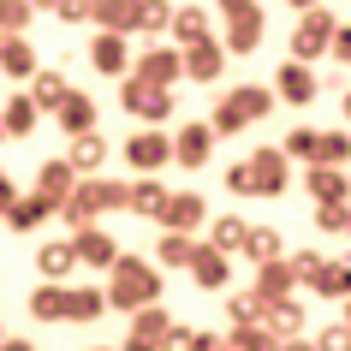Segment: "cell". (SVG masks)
<instances>
[{"label":"cell","instance_id":"obj_49","mask_svg":"<svg viewBox=\"0 0 351 351\" xmlns=\"http://www.w3.org/2000/svg\"><path fill=\"white\" fill-rule=\"evenodd\" d=\"M54 12H60L66 24H84V19H90V0H60Z\"/></svg>","mask_w":351,"mask_h":351},{"label":"cell","instance_id":"obj_64","mask_svg":"<svg viewBox=\"0 0 351 351\" xmlns=\"http://www.w3.org/2000/svg\"><path fill=\"white\" fill-rule=\"evenodd\" d=\"M346 232H351V226H346Z\"/></svg>","mask_w":351,"mask_h":351},{"label":"cell","instance_id":"obj_63","mask_svg":"<svg viewBox=\"0 0 351 351\" xmlns=\"http://www.w3.org/2000/svg\"><path fill=\"white\" fill-rule=\"evenodd\" d=\"M0 137H6V131H0Z\"/></svg>","mask_w":351,"mask_h":351},{"label":"cell","instance_id":"obj_13","mask_svg":"<svg viewBox=\"0 0 351 351\" xmlns=\"http://www.w3.org/2000/svg\"><path fill=\"white\" fill-rule=\"evenodd\" d=\"M90 66L101 77H125L131 72V36H108V30H101V36L90 42Z\"/></svg>","mask_w":351,"mask_h":351},{"label":"cell","instance_id":"obj_46","mask_svg":"<svg viewBox=\"0 0 351 351\" xmlns=\"http://www.w3.org/2000/svg\"><path fill=\"white\" fill-rule=\"evenodd\" d=\"M310 346H315V351H351V328H346V322H328Z\"/></svg>","mask_w":351,"mask_h":351},{"label":"cell","instance_id":"obj_4","mask_svg":"<svg viewBox=\"0 0 351 351\" xmlns=\"http://www.w3.org/2000/svg\"><path fill=\"white\" fill-rule=\"evenodd\" d=\"M131 77H143V84H161V90H173V84L185 77V60H179V48H173V42H149L143 54H131Z\"/></svg>","mask_w":351,"mask_h":351},{"label":"cell","instance_id":"obj_52","mask_svg":"<svg viewBox=\"0 0 351 351\" xmlns=\"http://www.w3.org/2000/svg\"><path fill=\"white\" fill-rule=\"evenodd\" d=\"M119 351H161V339H143V333H125V346Z\"/></svg>","mask_w":351,"mask_h":351},{"label":"cell","instance_id":"obj_59","mask_svg":"<svg viewBox=\"0 0 351 351\" xmlns=\"http://www.w3.org/2000/svg\"><path fill=\"white\" fill-rule=\"evenodd\" d=\"M339 322H346V328H351V298H346V315H339Z\"/></svg>","mask_w":351,"mask_h":351},{"label":"cell","instance_id":"obj_43","mask_svg":"<svg viewBox=\"0 0 351 351\" xmlns=\"http://www.w3.org/2000/svg\"><path fill=\"white\" fill-rule=\"evenodd\" d=\"M262 315V298L256 292H239V298H226V322L239 328V322H256Z\"/></svg>","mask_w":351,"mask_h":351},{"label":"cell","instance_id":"obj_12","mask_svg":"<svg viewBox=\"0 0 351 351\" xmlns=\"http://www.w3.org/2000/svg\"><path fill=\"white\" fill-rule=\"evenodd\" d=\"M179 60H185V77H191V84H221V72H226V48L215 36L197 42V48H179Z\"/></svg>","mask_w":351,"mask_h":351},{"label":"cell","instance_id":"obj_39","mask_svg":"<svg viewBox=\"0 0 351 351\" xmlns=\"http://www.w3.org/2000/svg\"><path fill=\"white\" fill-rule=\"evenodd\" d=\"M280 155H286V161H315V131L310 125H292V131H286V143H280Z\"/></svg>","mask_w":351,"mask_h":351},{"label":"cell","instance_id":"obj_20","mask_svg":"<svg viewBox=\"0 0 351 351\" xmlns=\"http://www.w3.org/2000/svg\"><path fill=\"white\" fill-rule=\"evenodd\" d=\"M167 36L179 42V48H197V42H208V6H173Z\"/></svg>","mask_w":351,"mask_h":351},{"label":"cell","instance_id":"obj_11","mask_svg":"<svg viewBox=\"0 0 351 351\" xmlns=\"http://www.w3.org/2000/svg\"><path fill=\"white\" fill-rule=\"evenodd\" d=\"M191 280H197V292H226L232 256H221V250H208V244L197 239V250H191Z\"/></svg>","mask_w":351,"mask_h":351},{"label":"cell","instance_id":"obj_50","mask_svg":"<svg viewBox=\"0 0 351 351\" xmlns=\"http://www.w3.org/2000/svg\"><path fill=\"white\" fill-rule=\"evenodd\" d=\"M19 203V179H12V173H6V167H0V215H6V208Z\"/></svg>","mask_w":351,"mask_h":351},{"label":"cell","instance_id":"obj_24","mask_svg":"<svg viewBox=\"0 0 351 351\" xmlns=\"http://www.w3.org/2000/svg\"><path fill=\"white\" fill-rule=\"evenodd\" d=\"M54 119H60V131H66V137H84V131H95V101H90L84 90H72L66 101H60Z\"/></svg>","mask_w":351,"mask_h":351},{"label":"cell","instance_id":"obj_17","mask_svg":"<svg viewBox=\"0 0 351 351\" xmlns=\"http://www.w3.org/2000/svg\"><path fill=\"white\" fill-rule=\"evenodd\" d=\"M72 256H77V268H101V274H108L119 250H113V239L101 232V226H84V232L72 239Z\"/></svg>","mask_w":351,"mask_h":351},{"label":"cell","instance_id":"obj_47","mask_svg":"<svg viewBox=\"0 0 351 351\" xmlns=\"http://www.w3.org/2000/svg\"><path fill=\"white\" fill-rule=\"evenodd\" d=\"M226 191H232V197H256V185H250V167H244V161L226 167Z\"/></svg>","mask_w":351,"mask_h":351},{"label":"cell","instance_id":"obj_33","mask_svg":"<svg viewBox=\"0 0 351 351\" xmlns=\"http://www.w3.org/2000/svg\"><path fill=\"white\" fill-rule=\"evenodd\" d=\"M239 250H244L250 262H256V268H262V262H280V256H286V244H280V232H274V226H250Z\"/></svg>","mask_w":351,"mask_h":351},{"label":"cell","instance_id":"obj_44","mask_svg":"<svg viewBox=\"0 0 351 351\" xmlns=\"http://www.w3.org/2000/svg\"><path fill=\"white\" fill-rule=\"evenodd\" d=\"M208 131H215V137H239V131H244V113L232 108V101H221L215 119H208Z\"/></svg>","mask_w":351,"mask_h":351},{"label":"cell","instance_id":"obj_30","mask_svg":"<svg viewBox=\"0 0 351 351\" xmlns=\"http://www.w3.org/2000/svg\"><path fill=\"white\" fill-rule=\"evenodd\" d=\"M101 310H108L101 286H66V322H101Z\"/></svg>","mask_w":351,"mask_h":351},{"label":"cell","instance_id":"obj_60","mask_svg":"<svg viewBox=\"0 0 351 351\" xmlns=\"http://www.w3.org/2000/svg\"><path fill=\"white\" fill-rule=\"evenodd\" d=\"M0 339H6V328H0Z\"/></svg>","mask_w":351,"mask_h":351},{"label":"cell","instance_id":"obj_57","mask_svg":"<svg viewBox=\"0 0 351 351\" xmlns=\"http://www.w3.org/2000/svg\"><path fill=\"white\" fill-rule=\"evenodd\" d=\"M339 113H346V125H351V90H346V95H339Z\"/></svg>","mask_w":351,"mask_h":351},{"label":"cell","instance_id":"obj_18","mask_svg":"<svg viewBox=\"0 0 351 351\" xmlns=\"http://www.w3.org/2000/svg\"><path fill=\"white\" fill-rule=\"evenodd\" d=\"M66 95H72V77L54 72V66H42V72L30 77V101H36V113H60Z\"/></svg>","mask_w":351,"mask_h":351},{"label":"cell","instance_id":"obj_31","mask_svg":"<svg viewBox=\"0 0 351 351\" xmlns=\"http://www.w3.org/2000/svg\"><path fill=\"white\" fill-rule=\"evenodd\" d=\"M310 167H351V131H315V161Z\"/></svg>","mask_w":351,"mask_h":351},{"label":"cell","instance_id":"obj_42","mask_svg":"<svg viewBox=\"0 0 351 351\" xmlns=\"http://www.w3.org/2000/svg\"><path fill=\"white\" fill-rule=\"evenodd\" d=\"M322 262H328L322 250H298V256H286V268H292V280H298V286H310V280L322 274Z\"/></svg>","mask_w":351,"mask_h":351},{"label":"cell","instance_id":"obj_55","mask_svg":"<svg viewBox=\"0 0 351 351\" xmlns=\"http://www.w3.org/2000/svg\"><path fill=\"white\" fill-rule=\"evenodd\" d=\"M0 351H36L30 339H0Z\"/></svg>","mask_w":351,"mask_h":351},{"label":"cell","instance_id":"obj_29","mask_svg":"<svg viewBox=\"0 0 351 351\" xmlns=\"http://www.w3.org/2000/svg\"><path fill=\"white\" fill-rule=\"evenodd\" d=\"M125 208H131V215H149V221H161V208H167V185H161V179H137V185H125Z\"/></svg>","mask_w":351,"mask_h":351},{"label":"cell","instance_id":"obj_58","mask_svg":"<svg viewBox=\"0 0 351 351\" xmlns=\"http://www.w3.org/2000/svg\"><path fill=\"white\" fill-rule=\"evenodd\" d=\"M36 6H42V12H54V6H60V0H30V12H36Z\"/></svg>","mask_w":351,"mask_h":351},{"label":"cell","instance_id":"obj_48","mask_svg":"<svg viewBox=\"0 0 351 351\" xmlns=\"http://www.w3.org/2000/svg\"><path fill=\"white\" fill-rule=\"evenodd\" d=\"M328 54L339 60V66H351V24H339V30H333V42H328Z\"/></svg>","mask_w":351,"mask_h":351},{"label":"cell","instance_id":"obj_51","mask_svg":"<svg viewBox=\"0 0 351 351\" xmlns=\"http://www.w3.org/2000/svg\"><path fill=\"white\" fill-rule=\"evenodd\" d=\"M185 351H226V339H221V333H191Z\"/></svg>","mask_w":351,"mask_h":351},{"label":"cell","instance_id":"obj_23","mask_svg":"<svg viewBox=\"0 0 351 351\" xmlns=\"http://www.w3.org/2000/svg\"><path fill=\"white\" fill-rule=\"evenodd\" d=\"M42 125V113H36V101H30V95H6V108H0V131H6V137H30V131Z\"/></svg>","mask_w":351,"mask_h":351},{"label":"cell","instance_id":"obj_41","mask_svg":"<svg viewBox=\"0 0 351 351\" xmlns=\"http://www.w3.org/2000/svg\"><path fill=\"white\" fill-rule=\"evenodd\" d=\"M167 328H173V315H167L161 304L137 310V322H131V333H143V339H167Z\"/></svg>","mask_w":351,"mask_h":351},{"label":"cell","instance_id":"obj_36","mask_svg":"<svg viewBox=\"0 0 351 351\" xmlns=\"http://www.w3.org/2000/svg\"><path fill=\"white\" fill-rule=\"evenodd\" d=\"M191 250H197L191 232H161V239H155V262H161V268H191Z\"/></svg>","mask_w":351,"mask_h":351},{"label":"cell","instance_id":"obj_34","mask_svg":"<svg viewBox=\"0 0 351 351\" xmlns=\"http://www.w3.org/2000/svg\"><path fill=\"white\" fill-rule=\"evenodd\" d=\"M36 268H42V274H48V280L60 286V280H66V274L77 268V256H72V239H54V244H42V250H36Z\"/></svg>","mask_w":351,"mask_h":351},{"label":"cell","instance_id":"obj_3","mask_svg":"<svg viewBox=\"0 0 351 351\" xmlns=\"http://www.w3.org/2000/svg\"><path fill=\"white\" fill-rule=\"evenodd\" d=\"M333 30H339V19L328 12V0H322V6H310V12H298V30H292V60H298V66H310L315 54H328Z\"/></svg>","mask_w":351,"mask_h":351},{"label":"cell","instance_id":"obj_35","mask_svg":"<svg viewBox=\"0 0 351 351\" xmlns=\"http://www.w3.org/2000/svg\"><path fill=\"white\" fill-rule=\"evenodd\" d=\"M167 24H173V6H167V0H137L131 36H167Z\"/></svg>","mask_w":351,"mask_h":351},{"label":"cell","instance_id":"obj_8","mask_svg":"<svg viewBox=\"0 0 351 351\" xmlns=\"http://www.w3.org/2000/svg\"><path fill=\"white\" fill-rule=\"evenodd\" d=\"M244 167H250V185H256V197H280V191L292 185V161H286L280 149H256Z\"/></svg>","mask_w":351,"mask_h":351},{"label":"cell","instance_id":"obj_14","mask_svg":"<svg viewBox=\"0 0 351 351\" xmlns=\"http://www.w3.org/2000/svg\"><path fill=\"white\" fill-rule=\"evenodd\" d=\"M256 322H262L268 333H274V339H298L310 315H304V304H298V298H274V304H262V315H256Z\"/></svg>","mask_w":351,"mask_h":351},{"label":"cell","instance_id":"obj_2","mask_svg":"<svg viewBox=\"0 0 351 351\" xmlns=\"http://www.w3.org/2000/svg\"><path fill=\"white\" fill-rule=\"evenodd\" d=\"M119 108H125L131 119H143V125H167V119H173V90L143 84V77H125V84H119Z\"/></svg>","mask_w":351,"mask_h":351},{"label":"cell","instance_id":"obj_26","mask_svg":"<svg viewBox=\"0 0 351 351\" xmlns=\"http://www.w3.org/2000/svg\"><path fill=\"white\" fill-rule=\"evenodd\" d=\"M226 101L244 113V125H256V119H268V113H274V90H268V84H239Z\"/></svg>","mask_w":351,"mask_h":351},{"label":"cell","instance_id":"obj_1","mask_svg":"<svg viewBox=\"0 0 351 351\" xmlns=\"http://www.w3.org/2000/svg\"><path fill=\"white\" fill-rule=\"evenodd\" d=\"M101 298H108L113 310H131V315L149 310V304H161V274H155V262H143V256H113Z\"/></svg>","mask_w":351,"mask_h":351},{"label":"cell","instance_id":"obj_21","mask_svg":"<svg viewBox=\"0 0 351 351\" xmlns=\"http://www.w3.org/2000/svg\"><path fill=\"white\" fill-rule=\"evenodd\" d=\"M72 191H77V173L66 167V155H60V161H42V173H36V197H48V203L60 208Z\"/></svg>","mask_w":351,"mask_h":351},{"label":"cell","instance_id":"obj_56","mask_svg":"<svg viewBox=\"0 0 351 351\" xmlns=\"http://www.w3.org/2000/svg\"><path fill=\"white\" fill-rule=\"evenodd\" d=\"M286 6H292V12H310V6H322V0H286Z\"/></svg>","mask_w":351,"mask_h":351},{"label":"cell","instance_id":"obj_53","mask_svg":"<svg viewBox=\"0 0 351 351\" xmlns=\"http://www.w3.org/2000/svg\"><path fill=\"white\" fill-rule=\"evenodd\" d=\"M215 6H221V19H239V12H250L256 0H215Z\"/></svg>","mask_w":351,"mask_h":351},{"label":"cell","instance_id":"obj_5","mask_svg":"<svg viewBox=\"0 0 351 351\" xmlns=\"http://www.w3.org/2000/svg\"><path fill=\"white\" fill-rule=\"evenodd\" d=\"M125 161L137 167V173H161L167 161H173V131H161V125H149V131H131L125 137Z\"/></svg>","mask_w":351,"mask_h":351},{"label":"cell","instance_id":"obj_7","mask_svg":"<svg viewBox=\"0 0 351 351\" xmlns=\"http://www.w3.org/2000/svg\"><path fill=\"white\" fill-rule=\"evenodd\" d=\"M208 155H215V131H208V119H185V125L173 131V161L179 167H208Z\"/></svg>","mask_w":351,"mask_h":351},{"label":"cell","instance_id":"obj_19","mask_svg":"<svg viewBox=\"0 0 351 351\" xmlns=\"http://www.w3.org/2000/svg\"><path fill=\"white\" fill-rule=\"evenodd\" d=\"M304 191L315 197V208H322V203H346V197H351V179L339 173V167H310V173H304Z\"/></svg>","mask_w":351,"mask_h":351},{"label":"cell","instance_id":"obj_6","mask_svg":"<svg viewBox=\"0 0 351 351\" xmlns=\"http://www.w3.org/2000/svg\"><path fill=\"white\" fill-rule=\"evenodd\" d=\"M197 226H208V203H203V191H167L161 232H191V239H197Z\"/></svg>","mask_w":351,"mask_h":351},{"label":"cell","instance_id":"obj_10","mask_svg":"<svg viewBox=\"0 0 351 351\" xmlns=\"http://www.w3.org/2000/svg\"><path fill=\"white\" fill-rule=\"evenodd\" d=\"M262 36H268V12L262 6H250V12H239V19H226V54H256Z\"/></svg>","mask_w":351,"mask_h":351},{"label":"cell","instance_id":"obj_61","mask_svg":"<svg viewBox=\"0 0 351 351\" xmlns=\"http://www.w3.org/2000/svg\"><path fill=\"white\" fill-rule=\"evenodd\" d=\"M95 351H108V346H95Z\"/></svg>","mask_w":351,"mask_h":351},{"label":"cell","instance_id":"obj_37","mask_svg":"<svg viewBox=\"0 0 351 351\" xmlns=\"http://www.w3.org/2000/svg\"><path fill=\"white\" fill-rule=\"evenodd\" d=\"M226 351H280V339L262 322H239V328L226 333Z\"/></svg>","mask_w":351,"mask_h":351},{"label":"cell","instance_id":"obj_22","mask_svg":"<svg viewBox=\"0 0 351 351\" xmlns=\"http://www.w3.org/2000/svg\"><path fill=\"white\" fill-rule=\"evenodd\" d=\"M310 292L346 304V298H351V256H328V262H322V274L310 280Z\"/></svg>","mask_w":351,"mask_h":351},{"label":"cell","instance_id":"obj_45","mask_svg":"<svg viewBox=\"0 0 351 351\" xmlns=\"http://www.w3.org/2000/svg\"><path fill=\"white\" fill-rule=\"evenodd\" d=\"M315 226H322V232H346L351 226V203H322L315 208Z\"/></svg>","mask_w":351,"mask_h":351},{"label":"cell","instance_id":"obj_54","mask_svg":"<svg viewBox=\"0 0 351 351\" xmlns=\"http://www.w3.org/2000/svg\"><path fill=\"white\" fill-rule=\"evenodd\" d=\"M280 351H315V346L304 339V333H298V339H280Z\"/></svg>","mask_w":351,"mask_h":351},{"label":"cell","instance_id":"obj_38","mask_svg":"<svg viewBox=\"0 0 351 351\" xmlns=\"http://www.w3.org/2000/svg\"><path fill=\"white\" fill-rule=\"evenodd\" d=\"M30 315H36V322H66V286H54V280L36 286V292H30Z\"/></svg>","mask_w":351,"mask_h":351},{"label":"cell","instance_id":"obj_27","mask_svg":"<svg viewBox=\"0 0 351 351\" xmlns=\"http://www.w3.org/2000/svg\"><path fill=\"white\" fill-rule=\"evenodd\" d=\"M48 215H54V203H48V197H36V191H30V197H19V203L6 208V215H0V221L12 226V232H36V226L48 221Z\"/></svg>","mask_w":351,"mask_h":351},{"label":"cell","instance_id":"obj_16","mask_svg":"<svg viewBox=\"0 0 351 351\" xmlns=\"http://www.w3.org/2000/svg\"><path fill=\"white\" fill-rule=\"evenodd\" d=\"M66 167H72L77 179H95V173L108 167V137H101V131H84V137H72V155H66Z\"/></svg>","mask_w":351,"mask_h":351},{"label":"cell","instance_id":"obj_28","mask_svg":"<svg viewBox=\"0 0 351 351\" xmlns=\"http://www.w3.org/2000/svg\"><path fill=\"white\" fill-rule=\"evenodd\" d=\"M292 286L298 280H292V268H286V256H280V262H262L256 268V286H250V292H256L262 304H274V298H292Z\"/></svg>","mask_w":351,"mask_h":351},{"label":"cell","instance_id":"obj_62","mask_svg":"<svg viewBox=\"0 0 351 351\" xmlns=\"http://www.w3.org/2000/svg\"><path fill=\"white\" fill-rule=\"evenodd\" d=\"M346 179H351V167H346Z\"/></svg>","mask_w":351,"mask_h":351},{"label":"cell","instance_id":"obj_25","mask_svg":"<svg viewBox=\"0 0 351 351\" xmlns=\"http://www.w3.org/2000/svg\"><path fill=\"white\" fill-rule=\"evenodd\" d=\"M90 19L108 30V36H131V19H137V0H90Z\"/></svg>","mask_w":351,"mask_h":351},{"label":"cell","instance_id":"obj_40","mask_svg":"<svg viewBox=\"0 0 351 351\" xmlns=\"http://www.w3.org/2000/svg\"><path fill=\"white\" fill-rule=\"evenodd\" d=\"M30 30V0H0V36H24Z\"/></svg>","mask_w":351,"mask_h":351},{"label":"cell","instance_id":"obj_15","mask_svg":"<svg viewBox=\"0 0 351 351\" xmlns=\"http://www.w3.org/2000/svg\"><path fill=\"white\" fill-rule=\"evenodd\" d=\"M0 72L19 77V84H30V77L42 72V60H36V48H30V36H0Z\"/></svg>","mask_w":351,"mask_h":351},{"label":"cell","instance_id":"obj_9","mask_svg":"<svg viewBox=\"0 0 351 351\" xmlns=\"http://www.w3.org/2000/svg\"><path fill=\"white\" fill-rule=\"evenodd\" d=\"M274 84H280L274 101H292V108H310L315 95H322V77H315V66H298V60H286V66H280Z\"/></svg>","mask_w":351,"mask_h":351},{"label":"cell","instance_id":"obj_32","mask_svg":"<svg viewBox=\"0 0 351 351\" xmlns=\"http://www.w3.org/2000/svg\"><path fill=\"white\" fill-rule=\"evenodd\" d=\"M244 232H250V221H244V215H215V232H208V250H221V256H239Z\"/></svg>","mask_w":351,"mask_h":351}]
</instances>
